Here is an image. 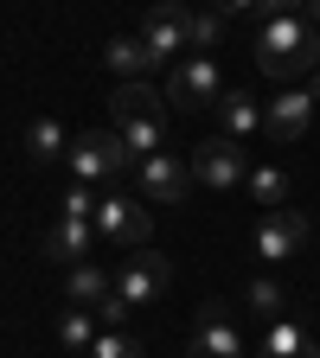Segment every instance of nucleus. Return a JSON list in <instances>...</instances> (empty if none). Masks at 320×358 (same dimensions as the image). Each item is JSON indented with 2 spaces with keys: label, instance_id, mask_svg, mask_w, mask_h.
Segmentation results:
<instances>
[{
  "label": "nucleus",
  "instance_id": "cd10ccee",
  "mask_svg": "<svg viewBox=\"0 0 320 358\" xmlns=\"http://www.w3.org/2000/svg\"><path fill=\"white\" fill-rule=\"evenodd\" d=\"M307 20H314V26H320V0H307Z\"/></svg>",
  "mask_w": 320,
  "mask_h": 358
},
{
  "label": "nucleus",
  "instance_id": "4be33fe9",
  "mask_svg": "<svg viewBox=\"0 0 320 358\" xmlns=\"http://www.w3.org/2000/svg\"><path fill=\"white\" fill-rule=\"evenodd\" d=\"M90 358H141V345H134L122 327H103V333H97V345H90Z\"/></svg>",
  "mask_w": 320,
  "mask_h": 358
},
{
  "label": "nucleus",
  "instance_id": "393cba45",
  "mask_svg": "<svg viewBox=\"0 0 320 358\" xmlns=\"http://www.w3.org/2000/svg\"><path fill=\"white\" fill-rule=\"evenodd\" d=\"M295 7H307V0H263V20H282V13H295Z\"/></svg>",
  "mask_w": 320,
  "mask_h": 358
},
{
  "label": "nucleus",
  "instance_id": "ddd939ff",
  "mask_svg": "<svg viewBox=\"0 0 320 358\" xmlns=\"http://www.w3.org/2000/svg\"><path fill=\"white\" fill-rule=\"evenodd\" d=\"M103 64H109L122 83H148V71H154L160 58L148 52V38H109V45H103Z\"/></svg>",
  "mask_w": 320,
  "mask_h": 358
},
{
  "label": "nucleus",
  "instance_id": "9d476101",
  "mask_svg": "<svg viewBox=\"0 0 320 358\" xmlns=\"http://www.w3.org/2000/svg\"><path fill=\"white\" fill-rule=\"evenodd\" d=\"M186 358H244V339L231 333L224 301H205V307H199V333H193V352H186Z\"/></svg>",
  "mask_w": 320,
  "mask_h": 358
},
{
  "label": "nucleus",
  "instance_id": "f257e3e1",
  "mask_svg": "<svg viewBox=\"0 0 320 358\" xmlns=\"http://www.w3.org/2000/svg\"><path fill=\"white\" fill-rule=\"evenodd\" d=\"M250 52H256V71L276 77V83H288V77H314V71H320V26L301 20V13L263 20Z\"/></svg>",
  "mask_w": 320,
  "mask_h": 358
},
{
  "label": "nucleus",
  "instance_id": "2eb2a0df",
  "mask_svg": "<svg viewBox=\"0 0 320 358\" xmlns=\"http://www.w3.org/2000/svg\"><path fill=\"white\" fill-rule=\"evenodd\" d=\"M71 141H77V134H64V122L39 115V122L26 128V160H32V166H52V160H71Z\"/></svg>",
  "mask_w": 320,
  "mask_h": 358
},
{
  "label": "nucleus",
  "instance_id": "7ed1b4c3",
  "mask_svg": "<svg viewBox=\"0 0 320 358\" xmlns=\"http://www.w3.org/2000/svg\"><path fill=\"white\" fill-rule=\"evenodd\" d=\"M167 103L173 109H218L224 103V71L211 52H193L167 71Z\"/></svg>",
  "mask_w": 320,
  "mask_h": 358
},
{
  "label": "nucleus",
  "instance_id": "f03ea898",
  "mask_svg": "<svg viewBox=\"0 0 320 358\" xmlns=\"http://www.w3.org/2000/svg\"><path fill=\"white\" fill-rule=\"evenodd\" d=\"M128 148H122V134L116 128H97V134H77L71 141V179L77 186H109V179L128 173Z\"/></svg>",
  "mask_w": 320,
  "mask_h": 358
},
{
  "label": "nucleus",
  "instance_id": "f3484780",
  "mask_svg": "<svg viewBox=\"0 0 320 358\" xmlns=\"http://www.w3.org/2000/svg\"><path fill=\"white\" fill-rule=\"evenodd\" d=\"M218 122H224V134H231V141H250V134L263 128V109H256V96H244V90H224Z\"/></svg>",
  "mask_w": 320,
  "mask_h": 358
},
{
  "label": "nucleus",
  "instance_id": "c85d7f7f",
  "mask_svg": "<svg viewBox=\"0 0 320 358\" xmlns=\"http://www.w3.org/2000/svg\"><path fill=\"white\" fill-rule=\"evenodd\" d=\"M301 358H320V345H307V352H301Z\"/></svg>",
  "mask_w": 320,
  "mask_h": 358
},
{
  "label": "nucleus",
  "instance_id": "6ab92c4d",
  "mask_svg": "<svg viewBox=\"0 0 320 358\" xmlns=\"http://www.w3.org/2000/svg\"><path fill=\"white\" fill-rule=\"evenodd\" d=\"M250 192H256L263 211H282L288 205V173L282 166H250Z\"/></svg>",
  "mask_w": 320,
  "mask_h": 358
},
{
  "label": "nucleus",
  "instance_id": "423d86ee",
  "mask_svg": "<svg viewBox=\"0 0 320 358\" xmlns=\"http://www.w3.org/2000/svg\"><path fill=\"white\" fill-rule=\"evenodd\" d=\"M244 173H250V160H244V141H231V134H211V141L193 148V179L211 192H231Z\"/></svg>",
  "mask_w": 320,
  "mask_h": 358
},
{
  "label": "nucleus",
  "instance_id": "a878e982",
  "mask_svg": "<svg viewBox=\"0 0 320 358\" xmlns=\"http://www.w3.org/2000/svg\"><path fill=\"white\" fill-rule=\"evenodd\" d=\"M218 13H263V0H218Z\"/></svg>",
  "mask_w": 320,
  "mask_h": 358
},
{
  "label": "nucleus",
  "instance_id": "6e6552de",
  "mask_svg": "<svg viewBox=\"0 0 320 358\" xmlns=\"http://www.w3.org/2000/svg\"><path fill=\"white\" fill-rule=\"evenodd\" d=\"M141 38H148V52H154L160 64H179V52L193 45V13L179 7V0H154V13H148Z\"/></svg>",
  "mask_w": 320,
  "mask_h": 358
},
{
  "label": "nucleus",
  "instance_id": "39448f33",
  "mask_svg": "<svg viewBox=\"0 0 320 358\" xmlns=\"http://www.w3.org/2000/svg\"><path fill=\"white\" fill-rule=\"evenodd\" d=\"M97 237L116 243V250H148L154 217H148L141 205H128L122 192H103V199H97Z\"/></svg>",
  "mask_w": 320,
  "mask_h": 358
},
{
  "label": "nucleus",
  "instance_id": "1a4fd4ad",
  "mask_svg": "<svg viewBox=\"0 0 320 358\" xmlns=\"http://www.w3.org/2000/svg\"><path fill=\"white\" fill-rule=\"evenodd\" d=\"M134 179L154 205H186V192H193V166H179V154H148Z\"/></svg>",
  "mask_w": 320,
  "mask_h": 358
},
{
  "label": "nucleus",
  "instance_id": "f8f14e48",
  "mask_svg": "<svg viewBox=\"0 0 320 358\" xmlns=\"http://www.w3.org/2000/svg\"><path fill=\"white\" fill-rule=\"evenodd\" d=\"M263 122H269V134H282V141H301L307 122H314V96H307V90H288V83H282V96L263 109Z\"/></svg>",
  "mask_w": 320,
  "mask_h": 358
},
{
  "label": "nucleus",
  "instance_id": "9b49d317",
  "mask_svg": "<svg viewBox=\"0 0 320 358\" xmlns=\"http://www.w3.org/2000/svg\"><path fill=\"white\" fill-rule=\"evenodd\" d=\"M97 217H58L52 224V231H45V256H52V262H83V256H97Z\"/></svg>",
  "mask_w": 320,
  "mask_h": 358
},
{
  "label": "nucleus",
  "instance_id": "412c9836",
  "mask_svg": "<svg viewBox=\"0 0 320 358\" xmlns=\"http://www.w3.org/2000/svg\"><path fill=\"white\" fill-rule=\"evenodd\" d=\"M244 301H250V307H256V313H263V320H276V313H282V307H288V294H282V288H276V282H269V275H256V282H250V288H244Z\"/></svg>",
  "mask_w": 320,
  "mask_h": 358
},
{
  "label": "nucleus",
  "instance_id": "a211bd4d",
  "mask_svg": "<svg viewBox=\"0 0 320 358\" xmlns=\"http://www.w3.org/2000/svg\"><path fill=\"white\" fill-rule=\"evenodd\" d=\"M116 134H122V148L134 154V166H141L148 154H160V141H167V122H148V115H128V122H116Z\"/></svg>",
  "mask_w": 320,
  "mask_h": 358
},
{
  "label": "nucleus",
  "instance_id": "aec40b11",
  "mask_svg": "<svg viewBox=\"0 0 320 358\" xmlns=\"http://www.w3.org/2000/svg\"><path fill=\"white\" fill-rule=\"evenodd\" d=\"M97 327H103V320H97L90 307H71L64 320H58V339H64L71 352H90V345H97Z\"/></svg>",
  "mask_w": 320,
  "mask_h": 358
},
{
  "label": "nucleus",
  "instance_id": "5701e85b",
  "mask_svg": "<svg viewBox=\"0 0 320 358\" xmlns=\"http://www.w3.org/2000/svg\"><path fill=\"white\" fill-rule=\"evenodd\" d=\"M218 32H224V13H218V7H211V13H193V52H211Z\"/></svg>",
  "mask_w": 320,
  "mask_h": 358
},
{
  "label": "nucleus",
  "instance_id": "bb28decb",
  "mask_svg": "<svg viewBox=\"0 0 320 358\" xmlns=\"http://www.w3.org/2000/svg\"><path fill=\"white\" fill-rule=\"evenodd\" d=\"M307 96H314V103H320V71H314V77H307Z\"/></svg>",
  "mask_w": 320,
  "mask_h": 358
},
{
  "label": "nucleus",
  "instance_id": "dca6fc26",
  "mask_svg": "<svg viewBox=\"0 0 320 358\" xmlns=\"http://www.w3.org/2000/svg\"><path fill=\"white\" fill-rule=\"evenodd\" d=\"M64 294H71V307H103V301L116 294V275H109V268H97V262H71Z\"/></svg>",
  "mask_w": 320,
  "mask_h": 358
},
{
  "label": "nucleus",
  "instance_id": "20e7f679",
  "mask_svg": "<svg viewBox=\"0 0 320 358\" xmlns=\"http://www.w3.org/2000/svg\"><path fill=\"white\" fill-rule=\"evenodd\" d=\"M167 288H173V262L154 256V250H134V256L116 268V294H122L128 307H154Z\"/></svg>",
  "mask_w": 320,
  "mask_h": 358
},
{
  "label": "nucleus",
  "instance_id": "0eeeda50",
  "mask_svg": "<svg viewBox=\"0 0 320 358\" xmlns=\"http://www.w3.org/2000/svg\"><path fill=\"white\" fill-rule=\"evenodd\" d=\"M301 243H307V217L301 211H263L256 217V231H250V250H256V262H288V256H301Z\"/></svg>",
  "mask_w": 320,
  "mask_h": 358
},
{
  "label": "nucleus",
  "instance_id": "b1692460",
  "mask_svg": "<svg viewBox=\"0 0 320 358\" xmlns=\"http://www.w3.org/2000/svg\"><path fill=\"white\" fill-rule=\"evenodd\" d=\"M97 186H77V179H71V192H64V217H97Z\"/></svg>",
  "mask_w": 320,
  "mask_h": 358
},
{
  "label": "nucleus",
  "instance_id": "4468645a",
  "mask_svg": "<svg viewBox=\"0 0 320 358\" xmlns=\"http://www.w3.org/2000/svg\"><path fill=\"white\" fill-rule=\"evenodd\" d=\"M109 109H116V122H128V115H148V122H167V90H154V83H116V96H109Z\"/></svg>",
  "mask_w": 320,
  "mask_h": 358
}]
</instances>
